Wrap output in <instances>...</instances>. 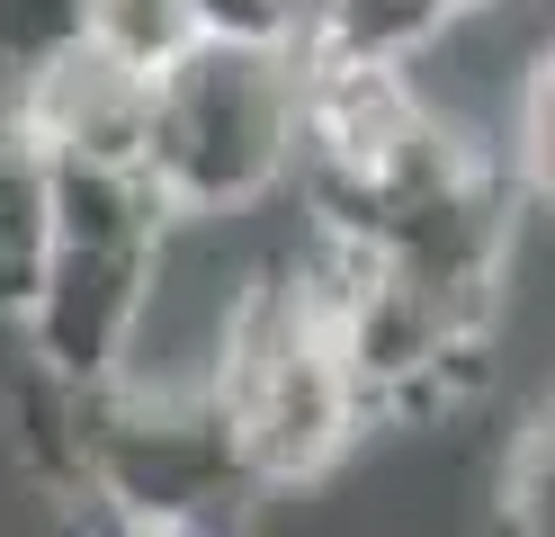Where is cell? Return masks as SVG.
<instances>
[{
  "instance_id": "obj_12",
  "label": "cell",
  "mask_w": 555,
  "mask_h": 537,
  "mask_svg": "<svg viewBox=\"0 0 555 537\" xmlns=\"http://www.w3.org/2000/svg\"><path fill=\"white\" fill-rule=\"evenodd\" d=\"M63 46H81V0H0V107L27 90Z\"/></svg>"
},
{
  "instance_id": "obj_10",
  "label": "cell",
  "mask_w": 555,
  "mask_h": 537,
  "mask_svg": "<svg viewBox=\"0 0 555 537\" xmlns=\"http://www.w3.org/2000/svg\"><path fill=\"white\" fill-rule=\"evenodd\" d=\"M483 520L502 537H555V394L511 430V448L493 465V501H483Z\"/></svg>"
},
{
  "instance_id": "obj_5",
  "label": "cell",
  "mask_w": 555,
  "mask_h": 537,
  "mask_svg": "<svg viewBox=\"0 0 555 537\" xmlns=\"http://www.w3.org/2000/svg\"><path fill=\"white\" fill-rule=\"evenodd\" d=\"M18 126L73 170H144V126H153V81L117 72L108 54L63 46L46 72H27V90L10 99Z\"/></svg>"
},
{
  "instance_id": "obj_6",
  "label": "cell",
  "mask_w": 555,
  "mask_h": 537,
  "mask_svg": "<svg viewBox=\"0 0 555 537\" xmlns=\"http://www.w3.org/2000/svg\"><path fill=\"white\" fill-rule=\"evenodd\" d=\"M502 0H314V63H359V72H412L448 27L493 18Z\"/></svg>"
},
{
  "instance_id": "obj_3",
  "label": "cell",
  "mask_w": 555,
  "mask_h": 537,
  "mask_svg": "<svg viewBox=\"0 0 555 537\" xmlns=\"http://www.w3.org/2000/svg\"><path fill=\"white\" fill-rule=\"evenodd\" d=\"M305 162V54L189 46L153 81L144 179L170 215H260Z\"/></svg>"
},
{
  "instance_id": "obj_7",
  "label": "cell",
  "mask_w": 555,
  "mask_h": 537,
  "mask_svg": "<svg viewBox=\"0 0 555 537\" xmlns=\"http://www.w3.org/2000/svg\"><path fill=\"white\" fill-rule=\"evenodd\" d=\"M46 242H54V153L18 126V107H0V322L10 332L37 296Z\"/></svg>"
},
{
  "instance_id": "obj_4",
  "label": "cell",
  "mask_w": 555,
  "mask_h": 537,
  "mask_svg": "<svg viewBox=\"0 0 555 537\" xmlns=\"http://www.w3.org/2000/svg\"><path fill=\"white\" fill-rule=\"evenodd\" d=\"M81 501L117 537H216L260 493L216 394L90 385L81 394Z\"/></svg>"
},
{
  "instance_id": "obj_2",
  "label": "cell",
  "mask_w": 555,
  "mask_h": 537,
  "mask_svg": "<svg viewBox=\"0 0 555 537\" xmlns=\"http://www.w3.org/2000/svg\"><path fill=\"white\" fill-rule=\"evenodd\" d=\"M170 206L144 170L54 162V242L18 314V358L54 385H117L162 278Z\"/></svg>"
},
{
  "instance_id": "obj_9",
  "label": "cell",
  "mask_w": 555,
  "mask_h": 537,
  "mask_svg": "<svg viewBox=\"0 0 555 537\" xmlns=\"http://www.w3.org/2000/svg\"><path fill=\"white\" fill-rule=\"evenodd\" d=\"M81 46L134 81H162L197 46V27H189V0H81Z\"/></svg>"
},
{
  "instance_id": "obj_8",
  "label": "cell",
  "mask_w": 555,
  "mask_h": 537,
  "mask_svg": "<svg viewBox=\"0 0 555 537\" xmlns=\"http://www.w3.org/2000/svg\"><path fill=\"white\" fill-rule=\"evenodd\" d=\"M493 162H502L511 197L529 215H555V46H538L519 63V81L502 99V126H493Z\"/></svg>"
},
{
  "instance_id": "obj_11",
  "label": "cell",
  "mask_w": 555,
  "mask_h": 537,
  "mask_svg": "<svg viewBox=\"0 0 555 537\" xmlns=\"http://www.w3.org/2000/svg\"><path fill=\"white\" fill-rule=\"evenodd\" d=\"M197 46H251V54H305L314 0H189Z\"/></svg>"
},
{
  "instance_id": "obj_1",
  "label": "cell",
  "mask_w": 555,
  "mask_h": 537,
  "mask_svg": "<svg viewBox=\"0 0 555 537\" xmlns=\"http://www.w3.org/2000/svg\"><path fill=\"white\" fill-rule=\"evenodd\" d=\"M216 404L251 457L260 493H314L367 439V394L332 332V260L305 225L296 251H269L233 305V332L216 358Z\"/></svg>"
}]
</instances>
